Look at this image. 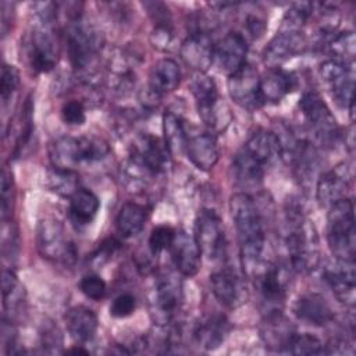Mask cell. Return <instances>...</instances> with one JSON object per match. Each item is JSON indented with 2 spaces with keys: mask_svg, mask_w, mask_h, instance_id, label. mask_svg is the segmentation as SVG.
<instances>
[{
  "mask_svg": "<svg viewBox=\"0 0 356 356\" xmlns=\"http://www.w3.org/2000/svg\"><path fill=\"white\" fill-rule=\"evenodd\" d=\"M229 213L239 242L243 270L248 275L260 264L264 249V231L254 200L245 192L229 197Z\"/></svg>",
  "mask_w": 356,
  "mask_h": 356,
  "instance_id": "6da1fadb",
  "label": "cell"
},
{
  "mask_svg": "<svg viewBox=\"0 0 356 356\" xmlns=\"http://www.w3.org/2000/svg\"><path fill=\"white\" fill-rule=\"evenodd\" d=\"M288 211V231L285 235V248L292 268L300 273L310 271L318 264L317 235L310 224L299 211V207H291Z\"/></svg>",
  "mask_w": 356,
  "mask_h": 356,
  "instance_id": "7a4b0ae2",
  "label": "cell"
},
{
  "mask_svg": "<svg viewBox=\"0 0 356 356\" xmlns=\"http://www.w3.org/2000/svg\"><path fill=\"white\" fill-rule=\"evenodd\" d=\"M327 242L338 260L355 261L356 228L353 202L343 197L330 206L327 216Z\"/></svg>",
  "mask_w": 356,
  "mask_h": 356,
  "instance_id": "3957f363",
  "label": "cell"
},
{
  "mask_svg": "<svg viewBox=\"0 0 356 356\" xmlns=\"http://www.w3.org/2000/svg\"><path fill=\"white\" fill-rule=\"evenodd\" d=\"M108 154L104 140L89 136H60L49 146L53 167L74 170L85 163H95Z\"/></svg>",
  "mask_w": 356,
  "mask_h": 356,
  "instance_id": "277c9868",
  "label": "cell"
},
{
  "mask_svg": "<svg viewBox=\"0 0 356 356\" xmlns=\"http://www.w3.org/2000/svg\"><path fill=\"white\" fill-rule=\"evenodd\" d=\"M191 92L202 121L217 132L224 131L229 124L231 114L225 103L220 100L214 79L204 72H196L191 81Z\"/></svg>",
  "mask_w": 356,
  "mask_h": 356,
  "instance_id": "5b68a950",
  "label": "cell"
},
{
  "mask_svg": "<svg viewBox=\"0 0 356 356\" xmlns=\"http://www.w3.org/2000/svg\"><path fill=\"white\" fill-rule=\"evenodd\" d=\"M102 47L99 31L81 17L72 18L67 28V50L72 67L88 71L95 63Z\"/></svg>",
  "mask_w": 356,
  "mask_h": 356,
  "instance_id": "8992f818",
  "label": "cell"
},
{
  "mask_svg": "<svg viewBox=\"0 0 356 356\" xmlns=\"http://www.w3.org/2000/svg\"><path fill=\"white\" fill-rule=\"evenodd\" d=\"M150 314L160 327L170 325L182 303V281L172 271L161 273L150 295Z\"/></svg>",
  "mask_w": 356,
  "mask_h": 356,
  "instance_id": "52a82bcc",
  "label": "cell"
},
{
  "mask_svg": "<svg viewBox=\"0 0 356 356\" xmlns=\"http://www.w3.org/2000/svg\"><path fill=\"white\" fill-rule=\"evenodd\" d=\"M36 243L39 253L51 261L70 264L75 260L74 243L68 239L63 224L54 217H44L36 229Z\"/></svg>",
  "mask_w": 356,
  "mask_h": 356,
  "instance_id": "ba28073f",
  "label": "cell"
},
{
  "mask_svg": "<svg viewBox=\"0 0 356 356\" xmlns=\"http://www.w3.org/2000/svg\"><path fill=\"white\" fill-rule=\"evenodd\" d=\"M250 277L254 278L263 305L266 306V314L281 312L288 285L286 270L280 264L266 263L261 260L260 264L252 271Z\"/></svg>",
  "mask_w": 356,
  "mask_h": 356,
  "instance_id": "9c48e42d",
  "label": "cell"
},
{
  "mask_svg": "<svg viewBox=\"0 0 356 356\" xmlns=\"http://www.w3.org/2000/svg\"><path fill=\"white\" fill-rule=\"evenodd\" d=\"M321 81L328 89L335 103L341 107L349 108L353 115V89L355 74L352 63H345L337 58H330L321 63L318 68Z\"/></svg>",
  "mask_w": 356,
  "mask_h": 356,
  "instance_id": "30bf717a",
  "label": "cell"
},
{
  "mask_svg": "<svg viewBox=\"0 0 356 356\" xmlns=\"http://www.w3.org/2000/svg\"><path fill=\"white\" fill-rule=\"evenodd\" d=\"M299 107L316 138L324 145H332L339 134L338 125L321 96L316 90H307L302 95Z\"/></svg>",
  "mask_w": 356,
  "mask_h": 356,
  "instance_id": "8fae6325",
  "label": "cell"
},
{
  "mask_svg": "<svg viewBox=\"0 0 356 356\" xmlns=\"http://www.w3.org/2000/svg\"><path fill=\"white\" fill-rule=\"evenodd\" d=\"M195 241L210 260H220L225 256L227 242L220 217L213 210H202L195 220Z\"/></svg>",
  "mask_w": 356,
  "mask_h": 356,
  "instance_id": "7c38bea8",
  "label": "cell"
},
{
  "mask_svg": "<svg viewBox=\"0 0 356 356\" xmlns=\"http://www.w3.org/2000/svg\"><path fill=\"white\" fill-rule=\"evenodd\" d=\"M228 92L231 99L242 108L254 110L263 104L259 72L248 63L229 75Z\"/></svg>",
  "mask_w": 356,
  "mask_h": 356,
  "instance_id": "4fadbf2b",
  "label": "cell"
},
{
  "mask_svg": "<svg viewBox=\"0 0 356 356\" xmlns=\"http://www.w3.org/2000/svg\"><path fill=\"white\" fill-rule=\"evenodd\" d=\"M210 284L216 299L225 307L235 309L248 299V289L243 280L231 267H224L213 273Z\"/></svg>",
  "mask_w": 356,
  "mask_h": 356,
  "instance_id": "5bb4252c",
  "label": "cell"
},
{
  "mask_svg": "<svg viewBox=\"0 0 356 356\" xmlns=\"http://www.w3.org/2000/svg\"><path fill=\"white\" fill-rule=\"evenodd\" d=\"M323 278L339 302L353 307L356 289L355 261L335 259V263L324 268Z\"/></svg>",
  "mask_w": 356,
  "mask_h": 356,
  "instance_id": "9a60e30c",
  "label": "cell"
},
{
  "mask_svg": "<svg viewBox=\"0 0 356 356\" xmlns=\"http://www.w3.org/2000/svg\"><path fill=\"white\" fill-rule=\"evenodd\" d=\"M246 38L242 33L231 32L227 33L217 44H214L213 64H216L221 72L231 75L246 64Z\"/></svg>",
  "mask_w": 356,
  "mask_h": 356,
  "instance_id": "2e32d148",
  "label": "cell"
},
{
  "mask_svg": "<svg viewBox=\"0 0 356 356\" xmlns=\"http://www.w3.org/2000/svg\"><path fill=\"white\" fill-rule=\"evenodd\" d=\"M305 46L302 31L280 29L263 51V61L270 68H278L282 63L298 54Z\"/></svg>",
  "mask_w": 356,
  "mask_h": 356,
  "instance_id": "e0dca14e",
  "label": "cell"
},
{
  "mask_svg": "<svg viewBox=\"0 0 356 356\" xmlns=\"http://www.w3.org/2000/svg\"><path fill=\"white\" fill-rule=\"evenodd\" d=\"M352 172L346 164H338L337 167L324 172L316 186V196L320 204L331 206L332 203L345 197L350 186Z\"/></svg>",
  "mask_w": 356,
  "mask_h": 356,
  "instance_id": "ac0fdd59",
  "label": "cell"
},
{
  "mask_svg": "<svg viewBox=\"0 0 356 356\" xmlns=\"http://www.w3.org/2000/svg\"><path fill=\"white\" fill-rule=\"evenodd\" d=\"M171 257L177 271L185 277H193L202 264V252L195 241L185 231H177L170 246Z\"/></svg>",
  "mask_w": 356,
  "mask_h": 356,
  "instance_id": "d6986e66",
  "label": "cell"
},
{
  "mask_svg": "<svg viewBox=\"0 0 356 356\" xmlns=\"http://www.w3.org/2000/svg\"><path fill=\"white\" fill-rule=\"evenodd\" d=\"M214 44L204 32L191 33L181 44V58L196 72H204L213 64Z\"/></svg>",
  "mask_w": 356,
  "mask_h": 356,
  "instance_id": "ffe728a7",
  "label": "cell"
},
{
  "mask_svg": "<svg viewBox=\"0 0 356 356\" xmlns=\"http://www.w3.org/2000/svg\"><path fill=\"white\" fill-rule=\"evenodd\" d=\"M132 156H135L153 175L164 172L171 161V153L164 139L153 135L142 136Z\"/></svg>",
  "mask_w": 356,
  "mask_h": 356,
  "instance_id": "44dd1931",
  "label": "cell"
},
{
  "mask_svg": "<svg viewBox=\"0 0 356 356\" xmlns=\"http://www.w3.org/2000/svg\"><path fill=\"white\" fill-rule=\"evenodd\" d=\"M260 335L266 346L275 352H288L295 330L281 312L267 313L260 327Z\"/></svg>",
  "mask_w": 356,
  "mask_h": 356,
  "instance_id": "7402d4cb",
  "label": "cell"
},
{
  "mask_svg": "<svg viewBox=\"0 0 356 356\" xmlns=\"http://www.w3.org/2000/svg\"><path fill=\"white\" fill-rule=\"evenodd\" d=\"M185 152L192 164L203 171L211 170L220 157L217 140L211 134H196L188 136Z\"/></svg>",
  "mask_w": 356,
  "mask_h": 356,
  "instance_id": "603a6c76",
  "label": "cell"
},
{
  "mask_svg": "<svg viewBox=\"0 0 356 356\" xmlns=\"http://www.w3.org/2000/svg\"><path fill=\"white\" fill-rule=\"evenodd\" d=\"M293 313L299 320L316 327H323L334 318V313L328 302L318 293L302 295L295 302Z\"/></svg>",
  "mask_w": 356,
  "mask_h": 356,
  "instance_id": "cb8c5ba5",
  "label": "cell"
},
{
  "mask_svg": "<svg viewBox=\"0 0 356 356\" xmlns=\"http://www.w3.org/2000/svg\"><path fill=\"white\" fill-rule=\"evenodd\" d=\"M231 325L225 316L210 314L202 318L195 328V339L206 350H214L227 339Z\"/></svg>",
  "mask_w": 356,
  "mask_h": 356,
  "instance_id": "d4e9b609",
  "label": "cell"
},
{
  "mask_svg": "<svg viewBox=\"0 0 356 356\" xmlns=\"http://www.w3.org/2000/svg\"><path fill=\"white\" fill-rule=\"evenodd\" d=\"M296 88V76L282 68H270L260 78V96L263 103H278Z\"/></svg>",
  "mask_w": 356,
  "mask_h": 356,
  "instance_id": "484cf974",
  "label": "cell"
},
{
  "mask_svg": "<svg viewBox=\"0 0 356 356\" xmlns=\"http://www.w3.org/2000/svg\"><path fill=\"white\" fill-rule=\"evenodd\" d=\"M65 325L74 341L85 343L95 337L99 321L96 313L92 309L78 305L67 312Z\"/></svg>",
  "mask_w": 356,
  "mask_h": 356,
  "instance_id": "4316f807",
  "label": "cell"
},
{
  "mask_svg": "<svg viewBox=\"0 0 356 356\" xmlns=\"http://www.w3.org/2000/svg\"><path fill=\"white\" fill-rule=\"evenodd\" d=\"M181 82V70L171 58L159 60L149 74V89L154 96L174 92Z\"/></svg>",
  "mask_w": 356,
  "mask_h": 356,
  "instance_id": "83f0119b",
  "label": "cell"
},
{
  "mask_svg": "<svg viewBox=\"0 0 356 356\" xmlns=\"http://www.w3.org/2000/svg\"><path fill=\"white\" fill-rule=\"evenodd\" d=\"M243 149L263 167L281 157V143L273 131L259 129L248 139Z\"/></svg>",
  "mask_w": 356,
  "mask_h": 356,
  "instance_id": "f1b7e54d",
  "label": "cell"
},
{
  "mask_svg": "<svg viewBox=\"0 0 356 356\" xmlns=\"http://www.w3.org/2000/svg\"><path fill=\"white\" fill-rule=\"evenodd\" d=\"M231 174L235 184L245 189L257 188L263 182L264 167L254 160L245 149L238 152L231 164Z\"/></svg>",
  "mask_w": 356,
  "mask_h": 356,
  "instance_id": "f546056e",
  "label": "cell"
},
{
  "mask_svg": "<svg viewBox=\"0 0 356 356\" xmlns=\"http://www.w3.org/2000/svg\"><path fill=\"white\" fill-rule=\"evenodd\" d=\"M100 209L99 197L89 189L79 188L70 197V217L74 224L85 227L90 224Z\"/></svg>",
  "mask_w": 356,
  "mask_h": 356,
  "instance_id": "4dcf8cb0",
  "label": "cell"
},
{
  "mask_svg": "<svg viewBox=\"0 0 356 356\" xmlns=\"http://www.w3.org/2000/svg\"><path fill=\"white\" fill-rule=\"evenodd\" d=\"M146 220L147 211L145 206L138 204L135 202H128L118 211L115 220L117 231L124 238H132L143 229Z\"/></svg>",
  "mask_w": 356,
  "mask_h": 356,
  "instance_id": "1f68e13d",
  "label": "cell"
},
{
  "mask_svg": "<svg viewBox=\"0 0 356 356\" xmlns=\"http://www.w3.org/2000/svg\"><path fill=\"white\" fill-rule=\"evenodd\" d=\"M1 292H3V306L7 316H17L25 302V291L21 285L18 277L11 270H4L1 274Z\"/></svg>",
  "mask_w": 356,
  "mask_h": 356,
  "instance_id": "d6a6232c",
  "label": "cell"
},
{
  "mask_svg": "<svg viewBox=\"0 0 356 356\" xmlns=\"http://www.w3.org/2000/svg\"><path fill=\"white\" fill-rule=\"evenodd\" d=\"M163 134L164 142L171 154H179L185 152L188 135L182 120L177 114L168 111L163 115Z\"/></svg>",
  "mask_w": 356,
  "mask_h": 356,
  "instance_id": "836d02e7",
  "label": "cell"
},
{
  "mask_svg": "<svg viewBox=\"0 0 356 356\" xmlns=\"http://www.w3.org/2000/svg\"><path fill=\"white\" fill-rule=\"evenodd\" d=\"M78 178L79 177L74 170L53 167L46 174V186L60 196L71 197L79 189Z\"/></svg>",
  "mask_w": 356,
  "mask_h": 356,
  "instance_id": "e575fe53",
  "label": "cell"
},
{
  "mask_svg": "<svg viewBox=\"0 0 356 356\" xmlns=\"http://www.w3.org/2000/svg\"><path fill=\"white\" fill-rule=\"evenodd\" d=\"M324 345L321 341L307 332L296 334L292 337L288 352L292 355H321L324 353Z\"/></svg>",
  "mask_w": 356,
  "mask_h": 356,
  "instance_id": "d590c367",
  "label": "cell"
},
{
  "mask_svg": "<svg viewBox=\"0 0 356 356\" xmlns=\"http://www.w3.org/2000/svg\"><path fill=\"white\" fill-rule=\"evenodd\" d=\"M355 35L352 31H343L337 33L332 40L330 42V49L335 54L334 58L352 63L355 57Z\"/></svg>",
  "mask_w": 356,
  "mask_h": 356,
  "instance_id": "8d00e7d4",
  "label": "cell"
},
{
  "mask_svg": "<svg viewBox=\"0 0 356 356\" xmlns=\"http://www.w3.org/2000/svg\"><path fill=\"white\" fill-rule=\"evenodd\" d=\"M19 83V72L14 65L3 64L0 74V96L3 106L8 103Z\"/></svg>",
  "mask_w": 356,
  "mask_h": 356,
  "instance_id": "74e56055",
  "label": "cell"
},
{
  "mask_svg": "<svg viewBox=\"0 0 356 356\" xmlns=\"http://www.w3.org/2000/svg\"><path fill=\"white\" fill-rule=\"evenodd\" d=\"M175 229L168 227V225H157L153 228L150 236H149V249L153 256H157L165 249H170L174 236H175Z\"/></svg>",
  "mask_w": 356,
  "mask_h": 356,
  "instance_id": "f35d334b",
  "label": "cell"
},
{
  "mask_svg": "<svg viewBox=\"0 0 356 356\" xmlns=\"http://www.w3.org/2000/svg\"><path fill=\"white\" fill-rule=\"evenodd\" d=\"M14 182L11 171L4 165L1 170L0 178V207H1V217L6 220L11 214V206L14 199Z\"/></svg>",
  "mask_w": 356,
  "mask_h": 356,
  "instance_id": "ab89813d",
  "label": "cell"
},
{
  "mask_svg": "<svg viewBox=\"0 0 356 356\" xmlns=\"http://www.w3.org/2000/svg\"><path fill=\"white\" fill-rule=\"evenodd\" d=\"M79 289L86 298L92 300H100L106 296L107 285L102 277L96 274H88L79 281Z\"/></svg>",
  "mask_w": 356,
  "mask_h": 356,
  "instance_id": "60d3db41",
  "label": "cell"
},
{
  "mask_svg": "<svg viewBox=\"0 0 356 356\" xmlns=\"http://www.w3.org/2000/svg\"><path fill=\"white\" fill-rule=\"evenodd\" d=\"M61 118L67 125H82L86 121L85 107L79 100H68L61 107Z\"/></svg>",
  "mask_w": 356,
  "mask_h": 356,
  "instance_id": "b9f144b4",
  "label": "cell"
},
{
  "mask_svg": "<svg viewBox=\"0 0 356 356\" xmlns=\"http://www.w3.org/2000/svg\"><path fill=\"white\" fill-rule=\"evenodd\" d=\"M136 309V299L131 293H121L110 305V314L117 318L131 316Z\"/></svg>",
  "mask_w": 356,
  "mask_h": 356,
  "instance_id": "7bdbcfd3",
  "label": "cell"
},
{
  "mask_svg": "<svg viewBox=\"0 0 356 356\" xmlns=\"http://www.w3.org/2000/svg\"><path fill=\"white\" fill-rule=\"evenodd\" d=\"M150 40L154 47L160 50H168L174 40L171 25H157L150 35Z\"/></svg>",
  "mask_w": 356,
  "mask_h": 356,
  "instance_id": "ee69618b",
  "label": "cell"
},
{
  "mask_svg": "<svg viewBox=\"0 0 356 356\" xmlns=\"http://www.w3.org/2000/svg\"><path fill=\"white\" fill-rule=\"evenodd\" d=\"M246 31H248V35H250L252 38H256V39L260 38L264 32V21L256 15L248 17L246 18Z\"/></svg>",
  "mask_w": 356,
  "mask_h": 356,
  "instance_id": "f6af8a7d",
  "label": "cell"
},
{
  "mask_svg": "<svg viewBox=\"0 0 356 356\" xmlns=\"http://www.w3.org/2000/svg\"><path fill=\"white\" fill-rule=\"evenodd\" d=\"M67 353H83V355H88V353H89V350L82 349V348H81V345H79V346H74V348L68 349V350H67Z\"/></svg>",
  "mask_w": 356,
  "mask_h": 356,
  "instance_id": "bcb514c9",
  "label": "cell"
}]
</instances>
